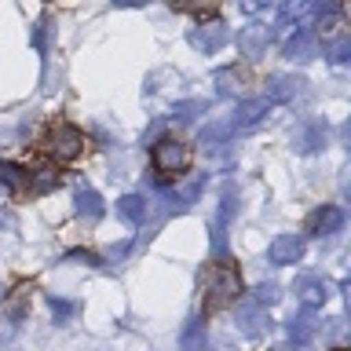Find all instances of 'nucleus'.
<instances>
[{"label":"nucleus","mask_w":351,"mask_h":351,"mask_svg":"<svg viewBox=\"0 0 351 351\" xmlns=\"http://www.w3.org/2000/svg\"><path fill=\"white\" fill-rule=\"evenodd\" d=\"M337 351H344V348H337Z\"/></svg>","instance_id":"obj_30"},{"label":"nucleus","mask_w":351,"mask_h":351,"mask_svg":"<svg viewBox=\"0 0 351 351\" xmlns=\"http://www.w3.org/2000/svg\"><path fill=\"white\" fill-rule=\"evenodd\" d=\"M117 216L125 219V223H143V219H147V197H139V194H125L117 202Z\"/></svg>","instance_id":"obj_14"},{"label":"nucleus","mask_w":351,"mask_h":351,"mask_svg":"<svg viewBox=\"0 0 351 351\" xmlns=\"http://www.w3.org/2000/svg\"><path fill=\"white\" fill-rule=\"evenodd\" d=\"M307 11H311V0H285L278 11V26H296Z\"/></svg>","instance_id":"obj_18"},{"label":"nucleus","mask_w":351,"mask_h":351,"mask_svg":"<svg viewBox=\"0 0 351 351\" xmlns=\"http://www.w3.org/2000/svg\"><path fill=\"white\" fill-rule=\"evenodd\" d=\"M241 293V278L234 267H227V263H213V267L205 271V311H219V307L234 304Z\"/></svg>","instance_id":"obj_1"},{"label":"nucleus","mask_w":351,"mask_h":351,"mask_svg":"<svg viewBox=\"0 0 351 351\" xmlns=\"http://www.w3.org/2000/svg\"><path fill=\"white\" fill-rule=\"evenodd\" d=\"M267 110H271V103L267 99H245V103H238L234 106V114H230V132H245V128H256L263 117H267Z\"/></svg>","instance_id":"obj_8"},{"label":"nucleus","mask_w":351,"mask_h":351,"mask_svg":"<svg viewBox=\"0 0 351 351\" xmlns=\"http://www.w3.org/2000/svg\"><path fill=\"white\" fill-rule=\"evenodd\" d=\"M150 0H114V8H147Z\"/></svg>","instance_id":"obj_28"},{"label":"nucleus","mask_w":351,"mask_h":351,"mask_svg":"<svg viewBox=\"0 0 351 351\" xmlns=\"http://www.w3.org/2000/svg\"><path fill=\"white\" fill-rule=\"evenodd\" d=\"M322 51H326V59H329V62H348L351 40L344 37V33H337V37H326V40H322Z\"/></svg>","instance_id":"obj_19"},{"label":"nucleus","mask_w":351,"mask_h":351,"mask_svg":"<svg viewBox=\"0 0 351 351\" xmlns=\"http://www.w3.org/2000/svg\"><path fill=\"white\" fill-rule=\"evenodd\" d=\"M44 29H48V26H44V22H37V26H33V33H29V40H33V48H37V51L48 48V37H44Z\"/></svg>","instance_id":"obj_26"},{"label":"nucleus","mask_w":351,"mask_h":351,"mask_svg":"<svg viewBox=\"0 0 351 351\" xmlns=\"http://www.w3.org/2000/svg\"><path fill=\"white\" fill-rule=\"evenodd\" d=\"M263 4H267V0H241V8H245V11H256V8H263Z\"/></svg>","instance_id":"obj_29"},{"label":"nucleus","mask_w":351,"mask_h":351,"mask_svg":"<svg viewBox=\"0 0 351 351\" xmlns=\"http://www.w3.org/2000/svg\"><path fill=\"white\" fill-rule=\"evenodd\" d=\"M271 263H296L304 256V238L300 234H278L271 241Z\"/></svg>","instance_id":"obj_12"},{"label":"nucleus","mask_w":351,"mask_h":351,"mask_svg":"<svg viewBox=\"0 0 351 351\" xmlns=\"http://www.w3.org/2000/svg\"><path fill=\"white\" fill-rule=\"evenodd\" d=\"M73 205H77V216L81 219H99L103 216V197H99L95 191H77Z\"/></svg>","instance_id":"obj_15"},{"label":"nucleus","mask_w":351,"mask_h":351,"mask_svg":"<svg viewBox=\"0 0 351 351\" xmlns=\"http://www.w3.org/2000/svg\"><path fill=\"white\" fill-rule=\"evenodd\" d=\"M81 150H84V132L66 125V121H55L48 128V136H44V154L55 161H73V158H81Z\"/></svg>","instance_id":"obj_3"},{"label":"nucleus","mask_w":351,"mask_h":351,"mask_svg":"<svg viewBox=\"0 0 351 351\" xmlns=\"http://www.w3.org/2000/svg\"><path fill=\"white\" fill-rule=\"evenodd\" d=\"M340 227H344V208L340 205H322L307 216V234L326 238V234H337Z\"/></svg>","instance_id":"obj_9"},{"label":"nucleus","mask_w":351,"mask_h":351,"mask_svg":"<svg viewBox=\"0 0 351 351\" xmlns=\"http://www.w3.org/2000/svg\"><path fill=\"white\" fill-rule=\"evenodd\" d=\"M271 40H274V29L252 22V26H245L238 33V51L245 55V59H263V51L271 48Z\"/></svg>","instance_id":"obj_7"},{"label":"nucleus","mask_w":351,"mask_h":351,"mask_svg":"<svg viewBox=\"0 0 351 351\" xmlns=\"http://www.w3.org/2000/svg\"><path fill=\"white\" fill-rule=\"evenodd\" d=\"M216 88H219V95H238L245 88V77L234 66H227V70H216Z\"/></svg>","instance_id":"obj_17"},{"label":"nucleus","mask_w":351,"mask_h":351,"mask_svg":"<svg viewBox=\"0 0 351 351\" xmlns=\"http://www.w3.org/2000/svg\"><path fill=\"white\" fill-rule=\"evenodd\" d=\"M208 103H202V99H191V103H176V121H194V114H205Z\"/></svg>","instance_id":"obj_24"},{"label":"nucleus","mask_w":351,"mask_h":351,"mask_svg":"<svg viewBox=\"0 0 351 351\" xmlns=\"http://www.w3.org/2000/svg\"><path fill=\"white\" fill-rule=\"evenodd\" d=\"M0 296H4V293H0Z\"/></svg>","instance_id":"obj_31"},{"label":"nucleus","mask_w":351,"mask_h":351,"mask_svg":"<svg viewBox=\"0 0 351 351\" xmlns=\"http://www.w3.org/2000/svg\"><path fill=\"white\" fill-rule=\"evenodd\" d=\"M285 59H293V62L318 59V37H315V29H293V37L285 40Z\"/></svg>","instance_id":"obj_10"},{"label":"nucleus","mask_w":351,"mask_h":351,"mask_svg":"<svg viewBox=\"0 0 351 351\" xmlns=\"http://www.w3.org/2000/svg\"><path fill=\"white\" fill-rule=\"evenodd\" d=\"M326 143H329V125L322 117L300 121L293 128V150L296 154H318V150H326Z\"/></svg>","instance_id":"obj_5"},{"label":"nucleus","mask_w":351,"mask_h":351,"mask_svg":"<svg viewBox=\"0 0 351 351\" xmlns=\"http://www.w3.org/2000/svg\"><path fill=\"white\" fill-rule=\"evenodd\" d=\"M55 186H59V172H55V169H37V172H33V180H29L33 194H48V191H55Z\"/></svg>","instance_id":"obj_21"},{"label":"nucleus","mask_w":351,"mask_h":351,"mask_svg":"<svg viewBox=\"0 0 351 351\" xmlns=\"http://www.w3.org/2000/svg\"><path fill=\"white\" fill-rule=\"evenodd\" d=\"M150 165H154V172H158V180L161 183H169V180H176L180 172H186L191 169V150L183 147L180 139H158L150 147Z\"/></svg>","instance_id":"obj_2"},{"label":"nucleus","mask_w":351,"mask_h":351,"mask_svg":"<svg viewBox=\"0 0 351 351\" xmlns=\"http://www.w3.org/2000/svg\"><path fill=\"white\" fill-rule=\"evenodd\" d=\"M176 11H186V15H213L219 0H172Z\"/></svg>","instance_id":"obj_23"},{"label":"nucleus","mask_w":351,"mask_h":351,"mask_svg":"<svg viewBox=\"0 0 351 351\" xmlns=\"http://www.w3.org/2000/svg\"><path fill=\"white\" fill-rule=\"evenodd\" d=\"M22 183H26V172H22L19 165H11V161L0 165V186H8V191H19Z\"/></svg>","instance_id":"obj_22"},{"label":"nucleus","mask_w":351,"mask_h":351,"mask_svg":"<svg viewBox=\"0 0 351 351\" xmlns=\"http://www.w3.org/2000/svg\"><path fill=\"white\" fill-rule=\"evenodd\" d=\"M307 88L304 77H289V73H271L267 84H263V99L267 103H293L296 95H300Z\"/></svg>","instance_id":"obj_6"},{"label":"nucleus","mask_w":351,"mask_h":351,"mask_svg":"<svg viewBox=\"0 0 351 351\" xmlns=\"http://www.w3.org/2000/svg\"><path fill=\"white\" fill-rule=\"evenodd\" d=\"M227 136H230V125H227V121H216V125L202 128V147L216 150V147H223V139H227Z\"/></svg>","instance_id":"obj_20"},{"label":"nucleus","mask_w":351,"mask_h":351,"mask_svg":"<svg viewBox=\"0 0 351 351\" xmlns=\"http://www.w3.org/2000/svg\"><path fill=\"white\" fill-rule=\"evenodd\" d=\"M293 293L300 296V304L304 307H318L326 300V282L322 278H315V274H304V278H296V285H293Z\"/></svg>","instance_id":"obj_13"},{"label":"nucleus","mask_w":351,"mask_h":351,"mask_svg":"<svg viewBox=\"0 0 351 351\" xmlns=\"http://www.w3.org/2000/svg\"><path fill=\"white\" fill-rule=\"evenodd\" d=\"M315 329H318V322H315L311 307H304V315H296L293 322H289V337L304 344V340H311V337H315Z\"/></svg>","instance_id":"obj_16"},{"label":"nucleus","mask_w":351,"mask_h":351,"mask_svg":"<svg viewBox=\"0 0 351 351\" xmlns=\"http://www.w3.org/2000/svg\"><path fill=\"white\" fill-rule=\"evenodd\" d=\"M186 40H191V48L197 51H205V55H216V51H223L227 44H230V29H227V22H202V26H194L191 33H186Z\"/></svg>","instance_id":"obj_4"},{"label":"nucleus","mask_w":351,"mask_h":351,"mask_svg":"<svg viewBox=\"0 0 351 351\" xmlns=\"http://www.w3.org/2000/svg\"><path fill=\"white\" fill-rule=\"evenodd\" d=\"M180 344H183V351H202V322L186 326L183 337H180Z\"/></svg>","instance_id":"obj_25"},{"label":"nucleus","mask_w":351,"mask_h":351,"mask_svg":"<svg viewBox=\"0 0 351 351\" xmlns=\"http://www.w3.org/2000/svg\"><path fill=\"white\" fill-rule=\"evenodd\" d=\"M234 322H238V329H241L245 337H260L263 329H267V315H263V304H256V300L238 304Z\"/></svg>","instance_id":"obj_11"},{"label":"nucleus","mask_w":351,"mask_h":351,"mask_svg":"<svg viewBox=\"0 0 351 351\" xmlns=\"http://www.w3.org/2000/svg\"><path fill=\"white\" fill-rule=\"evenodd\" d=\"M51 307H55V315H59V318H70L73 315V304H66V300H51Z\"/></svg>","instance_id":"obj_27"}]
</instances>
